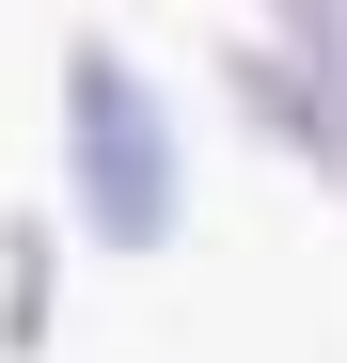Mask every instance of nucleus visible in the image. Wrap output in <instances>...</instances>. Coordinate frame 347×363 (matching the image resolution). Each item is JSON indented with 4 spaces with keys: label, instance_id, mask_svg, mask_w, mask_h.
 <instances>
[{
    "label": "nucleus",
    "instance_id": "nucleus-3",
    "mask_svg": "<svg viewBox=\"0 0 347 363\" xmlns=\"http://www.w3.org/2000/svg\"><path fill=\"white\" fill-rule=\"evenodd\" d=\"M64 316V206H0V363H32Z\"/></svg>",
    "mask_w": 347,
    "mask_h": 363
},
{
    "label": "nucleus",
    "instance_id": "nucleus-1",
    "mask_svg": "<svg viewBox=\"0 0 347 363\" xmlns=\"http://www.w3.org/2000/svg\"><path fill=\"white\" fill-rule=\"evenodd\" d=\"M64 237L95 253H174V221H190V143H174V95L142 79L127 32H64Z\"/></svg>",
    "mask_w": 347,
    "mask_h": 363
},
{
    "label": "nucleus",
    "instance_id": "nucleus-2",
    "mask_svg": "<svg viewBox=\"0 0 347 363\" xmlns=\"http://www.w3.org/2000/svg\"><path fill=\"white\" fill-rule=\"evenodd\" d=\"M221 95H237L316 190H347V0H268V32L221 48Z\"/></svg>",
    "mask_w": 347,
    "mask_h": 363
}]
</instances>
